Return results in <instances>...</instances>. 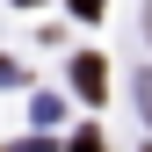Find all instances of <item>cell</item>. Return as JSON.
<instances>
[{
  "label": "cell",
  "instance_id": "obj_1",
  "mask_svg": "<svg viewBox=\"0 0 152 152\" xmlns=\"http://www.w3.org/2000/svg\"><path fill=\"white\" fill-rule=\"evenodd\" d=\"M102 80H109V72H102V58H80V65H72V87H80V102H102Z\"/></svg>",
  "mask_w": 152,
  "mask_h": 152
},
{
  "label": "cell",
  "instance_id": "obj_2",
  "mask_svg": "<svg viewBox=\"0 0 152 152\" xmlns=\"http://www.w3.org/2000/svg\"><path fill=\"white\" fill-rule=\"evenodd\" d=\"M72 152H102V130H80V138H72Z\"/></svg>",
  "mask_w": 152,
  "mask_h": 152
},
{
  "label": "cell",
  "instance_id": "obj_3",
  "mask_svg": "<svg viewBox=\"0 0 152 152\" xmlns=\"http://www.w3.org/2000/svg\"><path fill=\"white\" fill-rule=\"evenodd\" d=\"M138 102H145V123H152V72H138Z\"/></svg>",
  "mask_w": 152,
  "mask_h": 152
},
{
  "label": "cell",
  "instance_id": "obj_4",
  "mask_svg": "<svg viewBox=\"0 0 152 152\" xmlns=\"http://www.w3.org/2000/svg\"><path fill=\"white\" fill-rule=\"evenodd\" d=\"M145 36H152V0H145Z\"/></svg>",
  "mask_w": 152,
  "mask_h": 152
}]
</instances>
